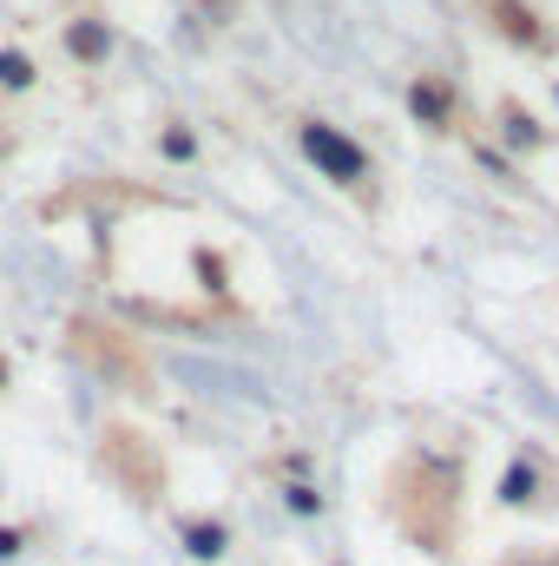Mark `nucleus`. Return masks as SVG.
<instances>
[{
    "instance_id": "f257e3e1",
    "label": "nucleus",
    "mask_w": 559,
    "mask_h": 566,
    "mask_svg": "<svg viewBox=\"0 0 559 566\" xmlns=\"http://www.w3.org/2000/svg\"><path fill=\"white\" fill-rule=\"evenodd\" d=\"M303 151H309V165H316L323 178H336V185H362V178H376L369 151H362L356 139H342L336 126H323V119L303 126Z\"/></svg>"
},
{
    "instance_id": "f03ea898",
    "label": "nucleus",
    "mask_w": 559,
    "mask_h": 566,
    "mask_svg": "<svg viewBox=\"0 0 559 566\" xmlns=\"http://www.w3.org/2000/svg\"><path fill=\"white\" fill-rule=\"evenodd\" d=\"M409 106H415L421 126H434V133L454 126V93H447V80H434V73H421L415 86H409Z\"/></svg>"
},
{
    "instance_id": "7ed1b4c3",
    "label": "nucleus",
    "mask_w": 559,
    "mask_h": 566,
    "mask_svg": "<svg viewBox=\"0 0 559 566\" xmlns=\"http://www.w3.org/2000/svg\"><path fill=\"white\" fill-rule=\"evenodd\" d=\"M487 13H494V27L514 40V46H547V27H540V13L534 7H520V0H487Z\"/></svg>"
},
{
    "instance_id": "20e7f679",
    "label": "nucleus",
    "mask_w": 559,
    "mask_h": 566,
    "mask_svg": "<svg viewBox=\"0 0 559 566\" xmlns=\"http://www.w3.org/2000/svg\"><path fill=\"white\" fill-rule=\"evenodd\" d=\"M66 53L86 60V66H99V60L113 53V33H106L99 20H80V27H66Z\"/></svg>"
},
{
    "instance_id": "39448f33",
    "label": "nucleus",
    "mask_w": 559,
    "mask_h": 566,
    "mask_svg": "<svg viewBox=\"0 0 559 566\" xmlns=\"http://www.w3.org/2000/svg\"><path fill=\"white\" fill-rule=\"evenodd\" d=\"M33 86V60L27 53H0V93H27Z\"/></svg>"
},
{
    "instance_id": "423d86ee",
    "label": "nucleus",
    "mask_w": 559,
    "mask_h": 566,
    "mask_svg": "<svg viewBox=\"0 0 559 566\" xmlns=\"http://www.w3.org/2000/svg\"><path fill=\"white\" fill-rule=\"evenodd\" d=\"M184 541H191V554H198V560H218V554H224V527H211V521L184 527Z\"/></svg>"
},
{
    "instance_id": "0eeeda50",
    "label": "nucleus",
    "mask_w": 559,
    "mask_h": 566,
    "mask_svg": "<svg viewBox=\"0 0 559 566\" xmlns=\"http://www.w3.org/2000/svg\"><path fill=\"white\" fill-rule=\"evenodd\" d=\"M500 119H507V139H514V145H527V151L540 145V126H534V113H520V106H507Z\"/></svg>"
},
{
    "instance_id": "6e6552de",
    "label": "nucleus",
    "mask_w": 559,
    "mask_h": 566,
    "mask_svg": "<svg viewBox=\"0 0 559 566\" xmlns=\"http://www.w3.org/2000/svg\"><path fill=\"white\" fill-rule=\"evenodd\" d=\"M165 151L171 158H191V133H165Z\"/></svg>"
},
{
    "instance_id": "1a4fd4ad",
    "label": "nucleus",
    "mask_w": 559,
    "mask_h": 566,
    "mask_svg": "<svg viewBox=\"0 0 559 566\" xmlns=\"http://www.w3.org/2000/svg\"><path fill=\"white\" fill-rule=\"evenodd\" d=\"M20 547H27V541H20V534H13V527H0V560H13V554H20Z\"/></svg>"
},
{
    "instance_id": "9d476101",
    "label": "nucleus",
    "mask_w": 559,
    "mask_h": 566,
    "mask_svg": "<svg viewBox=\"0 0 559 566\" xmlns=\"http://www.w3.org/2000/svg\"><path fill=\"white\" fill-rule=\"evenodd\" d=\"M514 566H559V554H534V560H514Z\"/></svg>"
},
{
    "instance_id": "9b49d317",
    "label": "nucleus",
    "mask_w": 559,
    "mask_h": 566,
    "mask_svg": "<svg viewBox=\"0 0 559 566\" xmlns=\"http://www.w3.org/2000/svg\"><path fill=\"white\" fill-rule=\"evenodd\" d=\"M0 382H7V363H0Z\"/></svg>"
}]
</instances>
